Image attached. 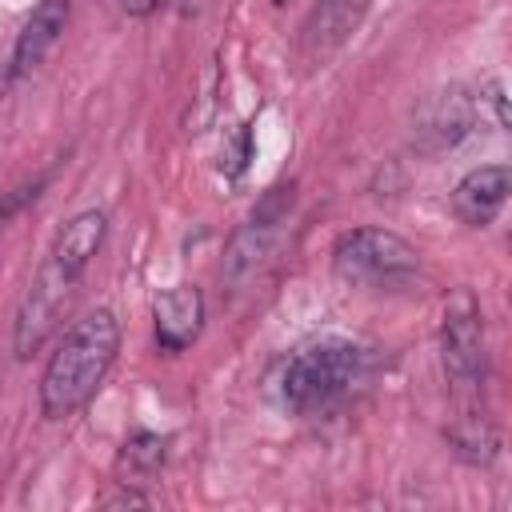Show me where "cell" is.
Here are the masks:
<instances>
[{
	"label": "cell",
	"instance_id": "obj_6",
	"mask_svg": "<svg viewBox=\"0 0 512 512\" xmlns=\"http://www.w3.org/2000/svg\"><path fill=\"white\" fill-rule=\"evenodd\" d=\"M76 284H80L76 276H68L60 264L44 260V268L36 272V280H32V288H28L24 304H20L16 332H12V348H16V356H20V360H28L32 352H40V348H44V340L52 336L56 320L64 316V308H68V300H72Z\"/></svg>",
	"mask_w": 512,
	"mask_h": 512
},
{
	"label": "cell",
	"instance_id": "obj_8",
	"mask_svg": "<svg viewBox=\"0 0 512 512\" xmlns=\"http://www.w3.org/2000/svg\"><path fill=\"white\" fill-rule=\"evenodd\" d=\"M476 100L464 88H448L424 100L416 116V148L420 152H448L476 128Z\"/></svg>",
	"mask_w": 512,
	"mask_h": 512
},
{
	"label": "cell",
	"instance_id": "obj_1",
	"mask_svg": "<svg viewBox=\"0 0 512 512\" xmlns=\"http://www.w3.org/2000/svg\"><path fill=\"white\" fill-rule=\"evenodd\" d=\"M116 352H120V320L108 308L80 316L44 364L40 412L48 420H64V416L80 412L104 384L108 368L116 364Z\"/></svg>",
	"mask_w": 512,
	"mask_h": 512
},
{
	"label": "cell",
	"instance_id": "obj_10",
	"mask_svg": "<svg viewBox=\"0 0 512 512\" xmlns=\"http://www.w3.org/2000/svg\"><path fill=\"white\" fill-rule=\"evenodd\" d=\"M508 188H512L508 164H480V168H472V172L456 184V192H452V212H456L468 228H484V224H492L496 212L504 208Z\"/></svg>",
	"mask_w": 512,
	"mask_h": 512
},
{
	"label": "cell",
	"instance_id": "obj_9",
	"mask_svg": "<svg viewBox=\"0 0 512 512\" xmlns=\"http://www.w3.org/2000/svg\"><path fill=\"white\" fill-rule=\"evenodd\" d=\"M152 320H156V344L164 352H184L204 328L200 288L196 284H176V288L160 292L156 304H152Z\"/></svg>",
	"mask_w": 512,
	"mask_h": 512
},
{
	"label": "cell",
	"instance_id": "obj_17",
	"mask_svg": "<svg viewBox=\"0 0 512 512\" xmlns=\"http://www.w3.org/2000/svg\"><path fill=\"white\" fill-rule=\"evenodd\" d=\"M144 504H148V496H140L132 484H128L124 492H116V496L104 500V508H144Z\"/></svg>",
	"mask_w": 512,
	"mask_h": 512
},
{
	"label": "cell",
	"instance_id": "obj_16",
	"mask_svg": "<svg viewBox=\"0 0 512 512\" xmlns=\"http://www.w3.org/2000/svg\"><path fill=\"white\" fill-rule=\"evenodd\" d=\"M248 160H252V132H248V124H240L232 132V140H224V148H220V172L228 180H236L248 168Z\"/></svg>",
	"mask_w": 512,
	"mask_h": 512
},
{
	"label": "cell",
	"instance_id": "obj_5",
	"mask_svg": "<svg viewBox=\"0 0 512 512\" xmlns=\"http://www.w3.org/2000/svg\"><path fill=\"white\" fill-rule=\"evenodd\" d=\"M372 0H312L296 32V60L304 72L332 64V56L356 36Z\"/></svg>",
	"mask_w": 512,
	"mask_h": 512
},
{
	"label": "cell",
	"instance_id": "obj_19",
	"mask_svg": "<svg viewBox=\"0 0 512 512\" xmlns=\"http://www.w3.org/2000/svg\"><path fill=\"white\" fill-rule=\"evenodd\" d=\"M272 4H284V0H272Z\"/></svg>",
	"mask_w": 512,
	"mask_h": 512
},
{
	"label": "cell",
	"instance_id": "obj_15",
	"mask_svg": "<svg viewBox=\"0 0 512 512\" xmlns=\"http://www.w3.org/2000/svg\"><path fill=\"white\" fill-rule=\"evenodd\" d=\"M52 172L56 168H44V172H36L32 180H24V184H16L12 192H0V232L24 212V208H32L40 196H44V188L52 184Z\"/></svg>",
	"mask_w": 512,
	"mask_h": 512
},
{
	"label": "cell",
	"instance_id": "obj_4",
	"mask_svg": "<svg viewBox=\"0 0 512 512\" xmlns=\"http://www.w3.org/2000/svg\"><path fill=\"white\" fill-rule=\"evenodd\" d=\"M332 268L348 284H396L420 268V252L388 228H348L332 244Z\"/></svg>",
	"mask_w": 512,
	"mask_h": 512
},
{
	"label": "cell",
	"instance_id": "obj_11",
	"mask_svg": "<svg viewBox=\"0 0 512 512\" xmlns=\"http://www.w3.org/2000/svg\"><path fill=\"white\" fill-rule=\"evenodd\" d=\"M64 24H68V0H40V4L32 8V16L24 20L20 36H16L8 76H24V72H32V68L56 48Z\"/></svg>",
	"mask_w": 512,
	"mask_h": 512
},
{
	"label": "cell",
	"instance_id": "obj_13",
	"mask_svg": "<svg viewBox=\"0 0 512 512\" xmlns=\"http://www.w3.org/2000/svg\"><path fill=\"white\" fill-rule=\"evenodd\" d=\"M448 444L464 464H492L500 436L484 400H456V412L448 420Z\"/></svg>",
	"mask_w": 512,
	"mask_h": 512
},
{
	"label": "cell",
	"instance_id": "obj_14",
	"mask_svg": "<svg viewBox=\"0 0 512 512\" xmlns=\"http://www.w3.org/2000/svg\"><path fill=\"white\" fill-rule=\"evenodd\" d=\"M160 464H164V436H156V432H132L128 444H124V452H120V468H128V476H132L124 484H144L140 476H152Z\"/></svg>",
	"mask_w": 512,
	"mask_h": 512
},
{
	"label": "cell",
	"instance_id": "obj_12",
	"mask_svg": "<svg viewBox=\"0 0 512 512\" xmlns=\"http://www.w3.org/2000/svg\"><path fill=\"white\" fill-rule=\"evenodd\" d=\"M104 236H108V216H104L100 208H88V212L72 216V220L56 232L48 260H52V264H60L68 276H76V280H80V276H84V268L92 264V256L100 252Z\"/></svg>",
	"mask_w": 512,
	"mask_h": 512
},
{
	"label": "cell",
	"instance_id": "obj_7",
	"mask_svg": "<svg viewBox=\"0 0 512 512\" xmlns=\"http://www.w3.org/2000/svg\"><path fill=\"white\" fill-rule=\"evenodd\" d=\"M288 208H292V184H276V188H268L260 196V204L252 208V216L228 240V252H224V264H220V272H224L228 284L248 280L264 264V256H268V248L276 240V228L288 216Z\"/></svg>",
	"mask_w": 512,
	"mask_h": 512
},
{
	"label": "cell",
	"instance_id": "obj_18",
	"mask_svg": "<svg viewBox=\"0 0 512 512\" xmlns=\"http://www.w3.org/2000/svg\"><path fill=\"white\" fill-rule=\"evenodd\" d=\"M160 4H164V0H120V8H124L128 16H152Z\"/></svg>",
	"mask_w": 512,
	"mask_h": 512
},
{
	"label": "cell",
	"instance_id": "obj_2",
	"mask_svg": "<svg viewBox=\"0 0 512 512\" xmlns=\"http://www.w3.org/2000/svg\"><path fill=\"white\" fill-rule=\"evenodd\" d=\"M364 376V348L352 340H316L304 344L280 372V396L288 412L316 416L336 408Z\"/></svg>",
	"mask_w": 512,
	"mask_h": 512
},
{
	"label": "cell",
	"instance_id": "obj_3",
	"mask_svg": "<svg viewBox=\"0 0 512 512\" xmlns=\"http://www.w3.org/2000/svg\"><path fill=\"white\" fill-rule=\"evenodd\" d=\"M440 360L456 400H484L488 384V336L480 300L468 288H456L444 300L440 316Z\"/></svg>",
	"mask_w": 512,
	"mask_h": 512
}]
</instances>
